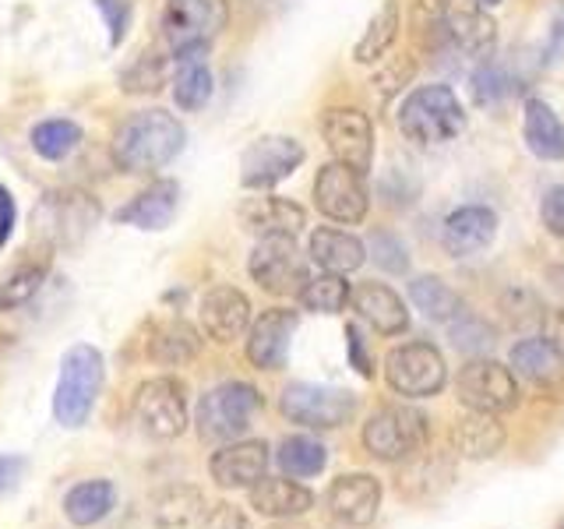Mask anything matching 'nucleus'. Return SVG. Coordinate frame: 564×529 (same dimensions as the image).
<instances>
[{
	"label": "nucleus",
	"instance_id": "1",
	"mask_svg": "<svg viewBox=\"0 0 564 529\" xmlns=\"http://www.w3.org/2000/svg\"><path fill=\"white\" fill-rule=\"evenodd\" d=\"M187 131L166 110H141L120 123L113 138V159L128 173H155L184 152Z\"/></svg>",
	"mask_w": 564,
	"mask_h": 529
},
{
	"label": "nucleus",
	"instance_id": "2",
	"mask_svg": "<svg viewBox=\"0 0 564 529\" xmlns=\"http://www.w3.org/2000/svg\"><path fill=\"white\" fill-rule=\"evenodd\" d=\"M102 378H106V360L96 346L78 343L64 353L57 388H53V417H57L61 428L67 431L85 428V420L93 417L96 399L102 392Z\"/></svg>",
	"mask_w": 564,
	"mask_h": 529
},
{
	"label": "nucleus",
	"instance_id": "3",
	"mask_svg": "<svg viewBox=\"0 0 564 529\" xmlns=\"http://www.w3.org/2000/svg\"><path fill=\"white\" fill-rule=\"evenodd\" d=\"M399 131L416 145H445L466 131V110L448 85H420L399 106Z\"/></svg>",
	"mask_w": 564,
	"mask_h": 529
},
{
	"label": "nucleus",
	"instance_id": "4",
	"mask_svg": "<svg viewBox=\"0 0 564 529\" xmlns=\"http://www.w3.org/2000/svg\"><path fill=\"white\" fill-rule=\"evenodd\" d=\"M431 438V423L416 406H381V410L364 423V445L381 463H405L413 458Z\"/></svg>",
	"mask_w": 564,
	"mask_h": 529
},
{
	"label": "nucleus",
	"instance_id": "5",
	"mask_svg": "<svg viewBox=\"0 0 564 529\" xmlns=\"http://www.w3.org/2000/svg\"><path fill=\"white\" fill-rule=\"evenodd\" d=\"M229 8L226 0H166L159 14V32L170 53L208 50V43L226 29Z\"/></svg>",
	"mask_w": 564,
	"mask_h": 529
},
{
	"label": "nucleus",
	"instance_id": "6",
	"mask_svg": "<svg viewBox=\"0 0 564 529\" xmlns=\"http://www.w3.org/2000/svg\"><path fill=\"white\" fill-rule=\"evenodd\" d=\"M261 410V396L254 385L247 381H226L216 385L212 392L202 396L198 402V434L208 441H237L247 428H251L254 413Z\"/></svg>",
	"mask_w": 564,
	"mask_h": 529
},
{
	"label": "nucleus",
	"instance_id": "7",
	"mask_svg": "<svg viewBox=\"0 0 564 529\" xmlns=\"http://www.w3.org/2000/svg\"><path fill=\"white\" fill-rule=\"evenodd\" d=\"M384 381L405 399H431L448 385V364L431 343H405L384 357Z\"/></svg>",
	"mask_w": 564,
	"mask_h": 529
},
{
	"label": "nucleus",
	"instance_id": "8",
	"mask_svg": "<svg viewBox=\"0 0 564 529\" xmlns=\"http://www.w3.org/2000/svg\"><path fill=\"white\" fill-rule=\"evenodd\" d=\"M99 219V205L93 194H78V191H53L35 205V237L46 247H70L78 244L88 229Z\"/></svg>",
	"mask_w": 564,
	"mask_h": 529
},
{
	"label": "nucleus",
	"instance_id": "9",
	"mask_svg": "<svg viewBox=\"0 0 564 529\" xmlns=\"http://www.w3.org/2000/svg\"><path fill=\"white\" fill-rule=\"evenodd\" d=\"M134 420L152 441H173L187 431V396L176 378H152L134 396Z\"/></svg>",
	"mask_w": 564,
	"mask_h": 529
},
{
	"label": "nucleus",
	"instance_id": "10",
	"mask_svg": "<svg viewBox=\"0 0 564 529\" xmlns=\"http://www.w3.org/2000/svg\"><path fill=\"white\" fill-rule=\"evenodd\" d=\"M458 402L476 413H508L519 406V381L511 367L498 360H469L455 381Z\"/></svg>",
	"mask_w": 564,
	"mask_h": 529
},
{
	"label": "nucleus",
	"instance_id": "11",
	"mask_svg": "<svg viewBox=\"0 0 564 529\" xmlns=\"http://www.w3.org/2000/svg\"><path fill=\"white\" fill-rule=\"evenodd\" d=\"M279 406L293 423H300V428L332 431V428H343V423L357 413V396L343 392V388L296 381L282 392Z\"/></svg>",
	"mask_w": 564,
	"mask_h": 529
},
{
	"label": "nucleus",
	"instance_id": "12",
	"mask_svg": "<svg viewBox=\"0 0 564 529\" xmlns=\"http://www.w3.org/2000/svg\"><path fill=\"white\" fill-rule=\"evenodd\" d=\"M307 159V149L286 134H264L240 155V184L247 191H269L290 173L300 170Z\"/></svg>",
	"mask_w": 564,
	"mask_h": 529
},
{
	"label": "nucleus",
	"instance_id": "13",
	"mask_svg": "<svg viewBox=\"0 0 564 529\" xmlns=\"http://www.w3.org/2000/svg\"><path fill=\"white\" fill-rule=\"evenodd\" d=\"M322 134L335 163H346L357 173H367L375 163V128L370 117L357 106H332L322 117Z\"/></svg>",
	"mask_w": 564,
	"mask_h": 529
},
{
	"label": "nucleus",
	"instance_id": "14",
	"mask_svg": "<svg viewBox=\"0 0 564 529\" xmlns=\"http://www.w3.org/2000/svg\"><path fill=\"white\" fill-rule=\"evenodd\" d=\"M247 269H251V279L264 293H275V296L300 293L304 282L311 279L293 237H261L251 261H247Z\"/></svg>",
	"mask_w": 564,
	"mask_h": 529
},
{
	"label": "nucleus",
	"instance_id": "15",
	"mask_svg": "<svg viewBox=\"0 0 564 529\" xmlns=\"http://www.w3.org/2000/svg\"><path fill=\"white\" fill-rule=\"evenodd\" d=\"M314 202L322 208V216L335 223H364L370 208V194L364 184V173H357L346 163H328L314 181Z\"/></svg>",
	"mask_w": 564,
	"mask_h": 529
},
{
	"label": "nucleus",
	"instance_id": "16",
	"mask_svg": "<svg viewBox=\"0 0 564 529\" xmlns=\"http://www.w3.org/2000/svg\"><path fill=\"white\" fill-rule=\"evenodd\" d=\"M325 505L343 526H370L381 508V484L370 473H343L339 481H332Z\"/></svg>",
	"mask_w": 564,
	"mask_h": 529
},
{
	"label": "nucleus",
	"instance_id": "17",
	"mask_svg": "<svg viewBox=\"0 0 564 529\" xmlns=\"http://www.w3.org/2000/svg\"><path fill=\"white\" fill-rule=\"evenodd\" d=\"M441 25L448 29L455 46L473 57H487L498 40V25L487 14L484 0H441Z\"/></svg>",
	"mask_w": 564,
	"mask_h": 529
},
{
	"label": "nucleus",
	"instance_id": "18",
	"mask_svg": "<svg viewBox=\"0 0 564 529\" xmlns=\"http://www.w3.org/2000/svg\"><path fill=\"white\" fill-rule=\"evenodd\" d=\"M264 469H269V445L264 441H226V445L208 458V473L212 481L226 490L247 487L251 490Z\"/></svg>",
	"mask_w": 564,
	"mask_h": 529
},
{
	"label": "nucleus",
	"instance_id": "19",
	"mask_svg": "<svg viewBox=\"0 0 564 529\" xmlns=\"http://www.w3.org/2000/svg\"><path fill=\"white\" fill-rule=\"evenodd\" d=\"M293 332H296V311L290 307L264 311L258 322L247 328V360L258 370H279L286 364Z\"/></svg>",
	"mask_w": 564,
	"mask_h": 529
},
{
	"label": "nucleus",
	"instance_id": "20",
	"mask_svg": "<svg viewBox=\"0 0 564 529\" xmlns=\"http://www.w3.org/2000/svg\"><path fill=\"white\" fill-rule=\"evenodd\" d=\"M202 328L208 339L216 343H234L251 328V300H247L237 287H212L202 296Z\"/></svg>",
	"mask_w": 564,
	"mask_h": 529
},
{
	"label": "nucleus",
	"instance_id": "21",
	"mask_svg": "<svg viewBox=\"0 0 564 529\" xmlns=\"http://www.w3.org/2000/svg\"><path fill=\"white\" fill-rule=\"evenodd\" d=\"M498 234V216L487 205H463L441 226V244L452 258H469L494 240Z\"/></svg>",
	"mask_w": 564,
	"mask_h": 529
},
{
	"label": "nucleus",
	"instance_id": "22",
	"mask_svg": "<svg viewBox=\"0 0 564 529\" xmlns=\"http://www.w3.org/2000/svg\"><path fill=\"white\" fill-rule=\"evenodd\" d=\"M349 307L381 335H402L410 328V311H405L402 296L388 290L384 282H357L349 293Z\"/></svg>",
	"mask_w": 564,
	"mask_h": 529
},
{
	"label": "nucleus",
	"instance_id": "23",
	"mask_svg": "<svg viewBox=\"0 0 564 529\" xmlns=\"http://www.w3.org/2000/svg\"><path fill=\"white\" fill-rule=\"evenodd\" d=\"M240 223L254 229L258 237H296L307 226V212L290 198L261 194V198H247L240 205Z\"/></svg>",
	"mask_w": 564,
	"mask_h": 529
},
{
	"label": "nucleus",
	"instance_id": "24",
	"mask_svg": "<svg viewBox=\"0 0 564 529\" xmlns=\"http://www.w3.org/2000/svg\"><path fill=\"white\" fill-rule=\"evenodd\" d=\"M176 205H181V187H176V181H155L141 194H134V198L117 212V219L134 229H152L155 234V229H166L173 223Z\"/></svg>",
	"mask_w": 564,
	"mask_h": 529
},
{
	"label": "nucleus",
	"instance_id": "25",
	"mask_svg": "<svg viewBox=\"0 0 564 529\" xmlns=\"http://www.w3.org/2000/svg\"><path fill=\"white\" fill-rule=\"evenodd\" d=\"M251 508L269 519H296L314 508V490L296 481H282V476H261L251 487Z\"/></svg>",
	"mask_w": 564,
	"mask_h": 529
},
{
	"label": "nucleus",
	"instance_id": "26",
	"mask_svg": "<svg viewBox=\"0 0 564 529\" xmlns=\"http://www.w3.org/2000/svg\"><path fill=\"white\" fill-rule=\"evenodd\" d=\"M367 258V247L360 237L346 234V229L335 226H322L311 234V261L322 272H335V276H349L357 272Z\"/></svg>",
	"mask_w": 564,
	"mask_h": 529
},
{
	"label": "nucleus",
	"instance_id": "27",
	"mask_svg": "<svg viewBox=\"0 0 564 529\" xmlns=\"http://www.w3.org/2000/svg\"><path fill=\"white\" fill-rule=\"evenodd\" d=\"M522 138L536 159H546V163H564V123L543 99L525 102Z\"/></svg>",
	"mask_w": 564,
	"mask_h": 529
},
{
	"label": "nucleus",
	"instance_id": "28",
	"mask_svg": "<svg viewBox=\"0 0 564 529\" xmlns=\"http://www.w3.org/2000/svg\"><path fill=\"white\" fill-rule=\"evenodd\" d=\"M208 50H187V53H176L173 64V99L181 110H205L208 99H212V71L205 61Z\"/></svg>",
	"mask_w": 564,
	"mask_h": 529
},
{
	"label": "nucleus",
	"instance_id": "29",
	"mask_svg": "<svg viewBox=\"0 0 564 529\" xmlns=\"http://www.w3.org/2000/svg\"><path fill=\"white\" fill-rule=\"evenodd\" d=\"M505 445V428L494 413L469 410L463 420H455L452 428V449L463 458H490Z\"/></svg>",
	"mask_w": 564,
	"mask_h": 529
},
{
	"label": "nucleus",
	"instance_id": "30",
	"mask_svg": "<svg viewBox=\"0 0 564 529\" xmlns=\"http://www.w3.org/2000/svg\"><path fill=\"white\" fill-rule=\"evenodd\" d=\"M117 487L110 481H82L64 494V516L70 526H96L113 511Z\"/></svg>",
	"mask_w": 564,
	"mask_h": 529
},
{
	"label": "nucleus",
	"instance_id": "31",
	"mask_svg": "<svg viewBox=\"0 0 564 529\" xmlns=\"http://www.w3.org/2000/svg\"><path fill=\"white\" fill-rule=\"evenodd\" d=\"M205 511H208V505H205V494L198 487L176 484V487L159 494L155 526L159 529H187V526H198Z\"/></svg>",
	"mask_w": 564,
	"mask_h": 529
},
{
	"label": "nucleus",
	"instance_id": "32",
	"mask_svg": "<svg viewBox=\"0 0 564 529\" xmlns=\"http://www.w3.org/2000/svg\"><path fill=\"white\" fill-rule=\"evenodd\" d=\"M410 300H413L423 317H431V322H455V317L463 314V300H458V293L437 276L413 279L410 282Z\"/></svg>",
	"mask_w": 564,
	"mask_h": 529
},
{
	"label": "nucleus",
	"instance_id": "33",
	"mask_svg": "<svg viewBox=\"0 0 564 529\" xmlns=\"http://www.w3.org/2000/svg\"><path fill=\"white\" fill-rule=\"evenodd\" d=\"M395 40H399V0H384V4L375 11V18H370L367 32L360 35L352 57H357L360 64H375L384 57L388 50H392Z\"/></svg>",
	"mask_w": 564,
	"mask_h": 529
},
{
	"label": "nucleus",
	"instance_id": "34",
	"mask_svg": "<svg viewBox=\"0 0 564 529\" xmlns=\"http://www.w3.org/2000/svg\"><path fill=\"white\" fill-rule=\"evenodd\" d=\"M202 349V339L198 332L184 322H170L163 325L155 335H152V346H149V357L155 364H166V367H181V364H191L198 357Z\"/></svg>",
	"mask_w": 564,
	"mask_h": 529
},
{
	"label": "nucleus",
	"instance_id": "35",
	"mask_svg": "<svg viewBox=\"0 0 564 529\" xmlns=\"http://www.w3.org/2000/svg\"><path fill=\"white\" fill-rule=\"evenodd\" d=\"M82 141V128L75 120H43L32 128V152L46 159V163H61V159H67L70 152L78 149Z\"/></svg>",
	"mask_w": 564,
	"mask_h": 529
},
{
	"label": "nucleus",
	"instance_id": "36",
	"mask_svg": "<svg viewBox=\"0 0 564 529\" xmlns=\"http://www.w3.org/2000/svg\"><path fill=\"white\" fill-rule=\"evenodd\" d=\"M46 264L43 261H22L0 276V311H18L43 290Z\"/></svg>",
	"mask_w": 564,
	"mask_h": 529
},
{
	"label": "nucleus",
	"instance_id": "37",
	"mask_svg": "<svg viewBox=\"0 0 564 529\" xmlns=\"http://www.w3.org/2000/svg\"><path fill=\"white\" fill-rule=\"evenodd\" d=\"M349 287H346V276H335V272H322V276H311L304 282V290L296 293L300 307L314 311V314H339L349 304Z\"/></svg>",
	"mask_w": 564,
	"mask_h": 529
},
{
	"label": "nucleus",
	"instance_id": "38",
	"mask_svg": "<svg viewBox=\"0 0 564 529\" xmlns=\"http://www.w3.org/2000/svg\"><path fill=\"white\" fill-rule=\"evenodd\" d=\"M561 353L554 349L551 339H522L511 349V367L529 381H551L561 370Z\"/></svg>",
	"mask_w": 564,
	"mask_h": 529
},
{
	"label": "nucleus",
	"instance_id": "39",
	"mask_svg": "<svg viewBox=\"0 0 564 529\" xmlns=\"http://www.w3.org/2000/svg\"><path fill=\"white\" fill-rule=\"evenodd\" d=\"M279 466L286 469L290 476H317L328 463V449L322 445L317 438H307V434H296V438H286L279 445Z\"/></svg>",
	"mask_w": 564,
	"mask_h": 529
},
{
	"label": "nucleus",
	"instance_id": "40",
	"mask_svg": "<svg viewBox=\"0 0 564 529\" xmlns=\"http://www.w3.org/2000/svg\"><path fill=\"white\" fill-rule=\"evenodd\" d=\"M473 99L476 106H494V102H501L508 93H511V82H508V71L501 64H494V61H484L480 67L473 71Z\"/></svg>",
	"mask_w": 564,
	"mask_h": 529
},
{
	"label": "nucleus",
	"instance_id": "41",
	"mask_svg": "<svg viewBox=\"0 0 564 529\" xmlns=\"http://www.w3.org/2000/svg\"><path fill=\"white\" fill-rule=\"evenodd\" d=\"M123 93H159L166 82V64L155 53H145L141 61H134L128 71H123Z\"/></svg>",
	"mask_w": 564,
	"mask_h": 529
},
{
	"label": "nucleus",
	"instance_id": "42",
	"mask_svg": "<svg viewBox=\"0 0 564 529\" xmlns=\"http://www.w3.org/2000/svg\"><path fill=\"white\" fill-rule=\"evenodd\" d=\"M370 258H375L378 269L402 276L410 272V255H405V244L392 234H375L370 237Z\"/></svg>",
	"mask_w": 564,
	"mask_h": 529
},
{
	"label": "nucleus",
	"instance_id": "43",
	"mask_svg": "<svg viewBox=\"0 0 564 529\" xmlns=\"http://www.w3.org/2000/svg\"><path fill=\"white\" fill-rule=\"evenodd\" d=\"M452 343L463 353H487L494 346V328H487L480 317H458L452 325Z\"/></svg>",
	"mask_w": 564,
	"mask_h": 529
},
{
	"label": "nucleus",
	"instance_id": "44",
	"mask_svg": "<svg viewBox=\"0 0 564 529\" xmlns=\"http://www.w3.org/2000/svg\"><path fill=\"white\" fill-rule=\"evenodd\" d=\"M106 29H110V46H120L131 29V0H96Z\"/></svg>",
	"mask_w": 564,
	"mask_h": 529
},
{
	"label": "nucleus",
	"instance_id": "45",
	"mask_svg": "<svg viewBox=\"0 0 564 529\" xmlns=\"http://www.w3.org/2000/svg\"><path fill=\"white\" fill-rule=\"evenodd\" d=\"M540 219L554 237L564 240V184H554L540 202Z\"/></svg>",
	"mask_w": 564,
	"mask_h": 529
},
{
	"label": "nucleus",
	"instance_id": "46",
	"mask_svg": "<svg viewBox=\"0 0 564 529\" xmlns=\"http://www.w3.org/2000/svg\"><path fill=\"white\" fill-rule=\"evenodd\" d=\"M198 529H251V522H247V516L240 508L223 501V505H208Z\"/></svg>",
	"mask_w": 564,
	"mask_h": 529
},
{
	"label": "nucleus",
	"instance_id": "47",
	"mask_svg": "<svg viewBox=\"0 0 564 529\" xmlns=\"http://www.w3.org/2000/svg\"><path fill=\"white\" fill-rule=\"evenodd\" d=\"M29 469V458L25 455H14V452H0V494H11L22 476Z\"/></svg>",
	"mask_w": 564,
	"mask_h": 529
},
{
	"label": "nucleus",
	"instance_id": "48",
	"mask_svg": "<svg viewBox=\"0 0 564 529\" xmlns=\"http://www.w3.org/2000/svg\"><path fill=\"white\" fill-rule=\"evenodd\" d=\"M346 349H349V360H352V367H357L364 378H375V360L367 357L364 335H360V328H357V325H349V328H346Z\"/></svg>",
	"mask_w": 564,
	"mask_h": 529
},
{
	"label": "nucleus",
	"instance_id": "49",
	"mask_svg": "<svg viewBox=\"0 0 564 529\" xmlns=\"http://www.w3.org/2000/svg\"><path fill=\"white\" fill-rule=\"evenodd\" d=\"M14 216H18V208H14L11 191H8V187H0V247H4V244L11 240Z\"/></svg>",
	"mask_w": 564,
	"mask_h": 529
},
{
	"label": "nucleus",
	"instance_id": "50",
	"mask_svg": "<svg viewBox=\"0 0 564 529\" xmlns=\"http://www.w3.org/2000/svg\"><path fill=\"white\" fill-rule=\"evenodd\" d=\"M546 339L554 343V349L561 353V360H564V307H561V311H554L551 328H546Z\"/></svg>",
	"mask_w": 564,
	"mask_h": 529
},
{
	"label": "nucleus",
	"instance_id": "51",
	"mask_svg": "<svg viewBox=\"0 0 564 529\" xmlns=\"http://www.w3.org/2000/svg\"><path fill=\"white\" fill-rule=\"evenodd\" d=\"M484 4H487V8H494V4H501V0H484Z\"/></svg>",
	"mask_w": 564,
	"mask_h": 529
},
{
	"label": "nucleus",
	"instance_id": "52",
	"mask_svg": "<svg viewBox=\"0 0 564 529\" xmlns=\"http://www.w3.org/2000/svg\"><path fill=\"white\" fill-rule=\"evenodd\" d=\"M557 529H564V522H561V526H557Z\"/></svg>",
	"mask_w": 564,
	"mask_h": 529
}]
</instances>
